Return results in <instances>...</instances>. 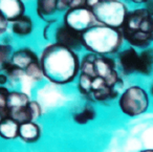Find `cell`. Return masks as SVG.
Wrapping results in <instances>:
<instances>
[{"mask_svg":"<svg viewBox=\"0 0 153 152\" xmlns=\"http://www.w3.org/2000/svg\"><path fill=\"white\" fill-rule=\"evenodd\" d=\"M44 79L55 85H67L78 79L81 58L78 51L56 42L48 43L39 56Z\"/></svg>","mask_w":153,"mask_h":152,"instance_id":"cell-1","label":"cell"},{"mask_svg":"<svg viewBox=\"0 0 153 152\" xmlns=\"http://www.w3.org/2000/svg\"><path fill=\"white\" fill-rule=\"evenodd\" d=\"M81 37L82 46L87 53L109 57L117 55L125 41L122 30L99 23L82 33Z\"/></svg>","mask_w":153,"mask_h":152,"instance_id":"cell-2","label":"cell"},{"mask_svg":"<svg viewBox=\"0 0 153 152\" xmlns=\"http://www.w3.org/2000/svg\"><path fill=\"white\" fill-rule=\"evenodd\" d=\"M124 40L134 48H148L153 42V14L148 10L136 9L129 12L122 28Z\"/></svg>","mask_w":153,"mask_h":152,"instance_id":"cell-3","label":"cell"},{"mask_svg":"<svg viewBox=\"0 0 153 152\" xmlns=\"http://www.w3.org/2000/svg\"><path fill=\"white\" fill-rule=\"evenodd\" d=\"M80 72L88 75L91 78L98 77L103 79L111 87L119 90L123 87V80L120 77L117 61L109 56H97L86 53L81 58Z\"/></svg>","mask_w":153,"mask_h":152,"instance_id":"cell-4","label":"cell"},{"mask_svg":"<svg viewBox=\"0 0 153 152\" xmlns=\"http://www.w3.org/2000/svg\"><path fill=\"white\" fill-rule=\"evenodd\" d=\"M150 105L149 93L138 85L126 88L117 98V106L123 114L129 118L142 115Z\"/></svg>","mask_w":153,"mask_h":152,"instance_id":"cell-5","label":"cell"},{"mask_svg":"<svg viewBox=\"0 0 153 152\" xmlns=\"http://www.w3.org/2000/svg\"><path fill=\"white\" fill-rule=\"evenodd\" d=\"M97 23L122 30L128 16V7L121 0L100 1L91 10Z\"/></svg>","mask_w":153,"mask_h":152,"instance_id":"cell-6","label":"cell"},{"mask_svg":"<svg viewBox=\"0 0 153 152\" xmlns=\"http://www.w3.org/2000/svg\"><path fill=\"white\" fill-rule=\"evenodd\" d=\"M62 23L76 32L84 33L86 30L97 24L96 18L90 9L87 7H69L62 16Z\"/></svg>","mask_w":153,"mask_h":152,"instance_id":"cell-7","label":"cell"},{"mask_svg":"<svg viewBox=\"0 0 153 152\" xmlns=\"http://www.w3.org/2000/svg\"><path fill=\"white\" fill-rule=\"evenodd\" d=\"M53 42L68 47L74 51H79L83 48L81 34L71 30L63 23H60L56 26L53 31Z\"/></svg>","mask_w":153,"mask_h":152,"instance_id":"cell-8","label":"cell"},{"mask_svg":"<svg viewBox=\"0 0 153 152\" xmlns=\"http://www.w3.org/2000/svg\"><path fill=\"white\" fill-rule=\"evenodd\" d=\"M140 54L136 48L129 46L117 53V66L121 68L122 72L126 76L137 72Z\"/></svg>","mask_w":153,"mask_h":152,"instance_id":"cell-9","label":"cell"},{"mask_svg":"<svg viewBox=\"0 0 153 152\" xmlns=\"http://www.w3.org/2000/svg\"><path fill=\"white\" fill-rule=\"evenodd\" d=\"M0 13L11 23L26 14V5L23 0H0Z\"/></svg>","mask_w":153,"mask_h":152,"instance_id":"cell-10","label":"cell"},{"mask_svg":"<svg viewBox=\"0 0 153 152\" xmlns=\"http://www.w3.org/2000/svg\"><path fill=\"white\" fill-rule=\"evenodd\" d=\"M37 61H39V56L34 49L28 46H22L15 49L11 57V63L22 70Z\"/></svg>","mask_w":153,"mask_h":152,"instance_id":"cell-11","label":"cell"},{"mask_svg":"<svg viewBox=\"0 0 153 152\" xmlns=\"http://www.w3.org/2000/svg\"><path fill=\"white\" fill-rule=\"evenodd\" d=\"M10 28H11L14 36L17 37V38H27V37L32 36L33 33H34L35 21L30 15L24 14L23 16L11 22Z\"/></svg>","mask_w":153,"mask_h":152,"instance_id":"cell-12","label":"cell"},{"mask_svg":"<svg viewBox=\"0 0 153 152\" xmlns=\"http://www.w3.org/2000/svg\"><path fill=\"white\" fill-rule=\"evenodd\" d=\"M58 13V0H36V15L40 20L57 23L55 15Z\"/></svg>","mask_w":153,"mask_h":152,"instance_id":"cell-13","label":"cell"},{"mask_svg":"<svg viewBox=\"0 0 153 152\" xmlns=\"http://www.w3.org/2000/svg\"><path fill=\"white\" fill-rule=\"evenodd\" d=\"M42 135L40 125L37 122H26L20 124L19 139L26 144H35Z\"/></svg>","mask_w":153,"mask_h":152,"instance_id":"cell-14","label":"cell"},{"mask_svg":"<svg viewBox=\"0 0 153 152\" xmlns=\"http://www.w3.org/2000/svg\"><path fill=\"white\" fill-rule=\"evenodd\" d=\"M19 123L7 116L0 124V137L5 141L19 139Z\"/></svg>","mask_w":153,"mask_h":152,"instance_id":"cell-15","label":"cell"},{"mask_svg":"<svg viewBox=\"0 0 153 152\" xmlns=\"http://www.w3.org/2000/svg\"><path fill=\"white\" fill-rule=\"evenodd\" d=\"M97 118V110L92 104L88 103L84 105L79 111H76L72 115V120L78 125H86L89 122L94 121Z\"/></svg>","mask_w":153,"mask_h":152,"instance_id":"cell-16","label":"cell"},{"mask_svg":"<svg viewBox=\"0 0 153 152\" xmlns=\"http://www.w3.org/2000/svg\"><path fill=\"white\" fill-rule=\"evenodd\" d=\"M153 72V49L145 48L140 54V61H138V74L149 76Z\"/></svg>","mask_w":153,"mask_h":152,"instance_id":"cell-17","label":"cell"},{"mask_svg":"<svg viewBox=\"0 0 153 152\" xmlns=\"http://www.w3.org/2000/svg\"><path fill=\"white\" fill-rule=\"evenodd\" d=\"M30 101V97L26 93L18 90H11L7 97V110L24 107L27 105Z\"/></svg>","mask_w":153,"mask_h":152,"instance_id":"cell-18","label":"cell"},{"mask_svg":"<svg viewBox=\"0 0 153 152\" xmlns=\"http://www.w3.org/2000/svg\"><path fill=\"white\" fill-rule=\"evenodd\" d=\"M7 116L12 118L18 122L19 124H23L26 122H33L32 115H30V109H28L27 105L24 107L15 108V109H10L7 110Z\"/></svg>","mask_w":153,"mask_h":152,"instance_id":"cell-19","label":"cell"},{"mask_svg":"<svg viewBox=\"0 0 153 152\" xmlns=\"http://www.w3.org/2000/svg\"><path fill=\"white\" fill-rule=\"evenodd\" d=\"M24 75L32 81L38 82V81L43 80L44 79V75H43V70L41 68L40 61L35 62V63L30 64L28 67H26L24 69Z\"/></svg>","mask_w":153,"mask_h":152,"instance_id":"cell-20","label":"cell"},{"mask_svg":"<svg viewBox=\"0 0 153 152\" xmlns=\"http://www.w3.org/2000/svg\"><path fill=\"white\" fill-rule=\"evenodd\" d=\"M14 49L12 44L5 43L3 41L0 42V72H2L7 63L11 61L12 54Z\"/></svg>","mask_w":153,"mask_h":152,"instance_id":"cell-21","label":"cell"},{"mask_svg":"<svg viewBox=\"0 0 153 152\" xmlns=\"http://www.w3.org/2000/svg\"><path fill=\"white\" fill-rule=\"evenodd\" d=\"M2 72H4L7 75L10 79V82H17L19 81L22 77H25L24 75V70H22L21 68L17 67L14 64L11 63V61L5 65V67L3 68Z\"/></svg>","mask_w":153,"mask_h":152,"instance_id":"cell-22","label":"cell"},{"mask_svg":"<svg viewBox=\"0 0 153 152\" xmlns=\"http://www.w3.org/2000/svg\"><path fill=\"white\" fill-rule=\"evenodd\" d=\"M10 90L7 86H0V112L7 114V97H9Z\"/></svg>","mask_w":153,"mask_h":152,"instance_id":"cell-23","label":"cell"},{"mask_svg":"<svg viewBox=\"0 0 153 152\" xmlns=\"http://www.w3.org/2000/svg\"><path fill=\"white\" fill-rule=\"evenodd\" d=\"M27 107H28V109H30L33 122H36V121L42 115V107H41V105L37 101H32V100L28 102Z\"/></svg>","mask_w":153,"mask_h":152,"instance_id":"cell-24","label":"cell"},{"mask_svg":"<svg viewBox=\"0 0 153 152\" xmlns=\"http://www.w3.org/2000/svg\"><path fill=\"white\" fill-rule=\"evenodd\" d=\"M10 21H7V18L0 13V37H4L7 35V31L10 28Z\"/></svg>","mask_w":153,"mask_h":152,"instance_id":"cell-25","label":"cell"},{"mask_svg":"<svg viewBox=\"0 0 153 152\" xmlns=\"http://www.w3.org/2000/svg\"><path fill=\"white\" fill-rule=\"evenodd\" d=\"M72 0H58V12H66L69 9Z\"/></svg>","mask_w":153,"mask_h":152,"instance_id":"cell-26","label":"cell"},{"mask_svg":"<svg viewBox=\"0 0 153 152\" xmlns=\"http://www.w3.org/2000/svg\"><path fill=\"white\" fill-rule=\"evenodd\" d=\"M55 24L56 23H53V22H47V23H45V26L43 28V30H42V37H43V39H44L45 41L49 40V34H51V28L55 25Z\"/></svg>","mask_w":153,"mask_h":152,"instance_id":"cell-27","label":"cell"},{"mask_svg":"<svg viewBox=\"0 0 153 152\" xmlns=\"http://www.w3.org/2000/svg\"><path fill=\"white\" fill-rule=\"evenodd\" d=\"M10 83V79L4 72H0V86H7Z\"/></svg>","mask_w":153,"mask_h":152,"instance_id":"cell-28","label":"cell"},{"mask_svg":"<svg viewBox=\"0 0 153 152\" xmlns=\"http://www.w3.org/2000/svg\"><path fill=\"white\" fill-rule=\"evenodd\" d=\"M101 0H85V5L88 7V9L92 10L99 2H100Z\"/></svg>","mask_w":153,"mask_h":152,"instance_id":"cell-29","label":"cell"},{"mask_svg":"<svg viewBox=\"0 0 153 152\" xmlns=\"http://www.w3.org/2000/svg\"><path fill=\"white\" fill-rule=\"evenodd\" d=\"M146 10L153 14V0H148L146 2Z\"/></svg>","mask_w":153,"mask_h":152,"instance_id":"cell-30","label":"cell"},{"mask_svg":"<svg viewBox=\"0 0 153 152\" xmlns=\"http://www.w3.org/2000/svg\"><path fill=\"white\" fill-rule=\"evenodd\" d=\"M132 2L136 3V4H140V3H146L148 0H131Z\"/></svg>","mask_w":153,"mask_h":152,"instance_id":"cell-31","label":"cell"},{"mask_svg":"<svg viewBox=\"0 0 153 152\" xmlns=\"http://www.w3.org/2000/svg\"><path fill=\"white\" fill-rule=\"evenodd\" d=\"M7 116V114L3 113V112H0V124H1V122H2Z\"/></svg>","mask_w":153,"mask_h":152,"instance_id":"cell-32","label":"cell"},{"mask_svg":"<svg viewBox=\"0 0 153 152\" xmlns=\"http://www.w3.org/2000/svg\"><path fill=\"white\" fill-rule=\"evenodd\" d=\"M149 93H150V95L153 98V82L151 83V85H150V88H149Z\"/></svg>","mask_w":153,"mask_h":152,"instance_id":"cell-33","label":"cell"},{"mask_svg":"<svg viewBox=\"0 0 153 152\" xmlns=\"http://www.w3.org/2000/svg\"><path fill=\"white\" fill-rule=\"evenodd\" d=\"M140 152H153V149H144V150H140Z\"/></svg>","mask_w":153,"mask_h":152,"instance_id":"cell-34","label":"cell"},{"mask_svg":"<svg viewBox=\"0 0 153 152\" xmlns=\"http://www.w3.org/2000/svg\"><path fill=\"white\" fill-rule=\"evenodd\" d=\"M101 1H112V0H101Z\"/></svg>","mask_w":153,"mask_h":152,"instance_id":"cell-35","label":"cell"}]
</instances>
